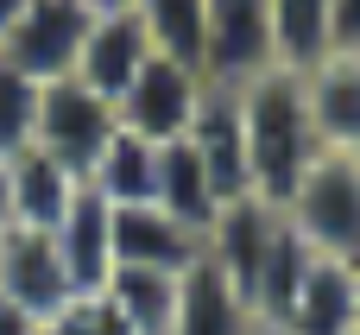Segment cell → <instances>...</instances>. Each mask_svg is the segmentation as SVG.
Segmentation results:
<instances>
[{"label":"cell","mask_w":360,"mask_h":335,"mask_svg":"<svg viewBox=\"0 0 360 335\" xmlns=\"http://www.w3.org/2000/svg\"><path fill=\"white\" fill-rule=\"evenodd\" d=\"M240 95V133H247V196L285 209V196L304 184V171L316 165V127H310V101H304V76L272 63L247 82H234Z\"/></svg>","instance_id":"cell-1"},{"label":"cell","mask_w":360,"mask_h":335,"mask_svg":"<svg viewBox=\"0 0 360 335\" xmlns=\"http://www.w3.org/2000/svg\"><path fill=\"white\" fill-rule=\"evenodd\" d=\"M285 228L316 253V260H360V158L348 152H316L304 184L285 196Z\"/></svg>","instance_id":"cell-2"},{"label":"cell","mask_w":360,"mask_h":335,"mask_svg":"<svg viewBox=\"0 0 360 335\" xmlns=\"http://www.w3.org/2000/svg\"><path fill=\"white\" fill-rule=\"evenodd\" d=\"M209 70H196V63H177V57H152L139 76H133V89L114 101V114H120V127L133 133V139H146V146H177V139H190V127H196V108H202V95H209Z\"/></svg>","instance_id":"cell-3"},{"label":"cell","mask_w":360,"mask_h":335,"mask_svg":"<svg viewBox=\"0 0 360 335\" xmlns=\"http://www.w3.org/2000/svg\"><path fill=\"white\" fill-rule=\"evenodd\" d=\"M114 133H120V114H114L101 95H89L76 76L44 82L32 146H38L44 158H57L70 177H82V184H89V171L101 165V152H108V139H114Z\"/></svg>","instance_id":"cell-4"},{"label":"cell","mask_w":360,"mask_h":335,"mask_svg":"<svg viewBox=\"0 0 360 335\" xmlns=\"http://www.w3.org/2000/svg\"><path fill=\"white\" fill-rule=\"evenodd\" d=\"M89 19L95 13L82 0H25V13L13 19V32L0 38V63H13L32 82H63L76 70Z\"/></svg>","instance_id":"cell-5"},{"label":"cell","mask_w":360,"mask_h":335,"mask_svg":"<svg viewBox=\"0 0 360 335\" xmlns=\"http://www.w3.org/2000/svg\"><path fill=\"white\" fill-rule=\"evenodd\" d=\"M0 304L25 310L32 323H51V317H63L76 304L51 234H32V228H6L0 234Z\"/></svg>","instance_id":"cell-6"},{"label":"cell","mask_w":360,"mask_h":335,"mask_svg":"<svg viewBox=\"0 0 360 335\" xmlns=\"http://www.w3.org/2000/svg\"><path fill=\"white\" fill-rule=\"evenodd\" d=\"M152 57H158V51H152V38H146V25H139L133 6H127V13H95L89 32H82V51H76V70H70V76H76L89 95H101V101L114 108Z\"/></svg>","instance_id":"cell-7"},{"label":"cell","mask_w":360,"mask_h":335,"mask_svg":"<svg viewBox=\"0 0 360 335\" xmlns=\"http://www.w3.org/2000/svg\"><path fill=\"white\" fill-rule=\"evenodd\" d=\"M278 228H285V215H278L272 203L234 196V203L215 215V228L202 234V260L247 298L253 279H259V266H266V253H272V241H278Z\"/></svg>","instance_id":"cell-8"},{"label":"cell","mask_w":360,"mask_h":335,"mask_svg":"<svg viewBox=\"0 0 360 335\" xmlns=\"http://www.w3.org/2000/svg\"><path fill=\"white\" fill-rule=\"evenodd\" d=\"M51 247H57V260H63L70 291H76V298H101V285L114 279V209L82 184L76 203H70V215L51 228Z\"/></svg>","instance_id":"cell-9"},{"label":"cell","mask_w":360,"mask_h":335,"mask_svg":"<svg viewBox=\"0 0 360 335\" xmlns=\"http://www.w3.org/2000/svg\"><path fill=\"white\" fill-rule=\"evenodd\" d=\"M297 76H304V101H310L316 146L360 158V57L354 51H329L310 70H297Z\"/></svg>","instance_id":"cell-10"},{"label":"cell","mask_w":360,"mask_h":335,"mask_svg":"<svg viewBox=\"0 0 360 335\" xmlns=\"http://www.w3.org/2000/svg\"><path fill=\"white\" fill-rule=\"evenodd\" d=\"M114 266H139V272H196L202 266V241L190 228H177L158 203L139 209H114Z\"/></svg>","instance_id":"cell-11"},{"label":"cell","mask_w":360,"mask_h":335,"mask_svg":"<svg viewBox=\"0 0 360 335\" xmlns=\"http://www.w3.org/2000/svg\"><path fill=\"white\" fill-rule=\"evenodd\" d=\"M272 70V6L266 0H209V76L247 82Z\"/></svg>","instance_id":"cell-12"},{"label":"cell","mask_w":360,"mask_h":335,"mask_svg":"<svg viewBox=\"0 0 360 335\" xmlns=\"http://www.w3.org/2000/svg\"><path fill=\"white\" fill-rule=\"evenodd\" d=\"M190 152L202 158L209 184L221 190V203L247 196V133H240V95L234 82H209L196 127H190Z\"/></svg>","instance_id":"cell-13"},{"label":"cell","mask_w":360,"mask_h":335,"mask_svg":"<svg viewBox=\"0 0 360 335\" xmlns=\"http://www.w3.org/2000/svg\"><path fill=\"white\" fill-rule=\"evenodd\" d=\"M6 184H13V228H32V234H51L70 215L76 190H82V177H70L38 146H25L19 158H6Z\"/></svg>","instance_id":"cell-14"},{"label":"cell","mask_w":360,"mask_h":335,"mask_svg":"<svg viewBox=\"0 0 360 335\" xmlns=\"http://www.w3.org/2000/svg\"><path fill=\"white\" fill-rule=\"evenodd\" d=\"M177 228H190L196 241L215 228V215L228 209L221 203V190L209 184V171H202V158L190 152V139H177V146H165L158 152V196H152Z\"/></svg>","instance_id":"cell-15"},{"label":"cell","mask_w":360,"mask_h":335,"mask_svg":"<svg viewBox=\"0 0 360 335\" xmlns=\"http://www.w3.org/2000/svg\"><path fill=\"white\" fill-rule=\"evenodd\" d=\"M171 335H259L253 323V304L202 260L196 272H184V291H177V329Z\"/></svg>","instance_id":"cell-16"},{"label":"cell","mask_w":360,"mask_h":335,"mask_svg":"<svg viewBox=\"0 0 360 335\" xmlns=\"http://www.w3.org/2000/svg\"><path fill=\"white\" fill-rule=\"evenodd\" d=\"M310 266H316V253H310L291 228H278V241H272V253H266V266H259V279H253V291H247L259 335H278V329H285V317H291V304H297Z\"/></svg>","instance_id":"cell-17"},{"label":"cell","mask_w":360,"mask_h":335,"mask_svg":"<svg viewBox=\"0 0 360 335\" xmlns=\"http://www.w3.org/2000/svg\"><path fill=\"white\" fill-rule=\"evenodd\" d=\"M177 291H184V279H171V272L114 266V279L101 285V304H114L133 335H171L177 329Z\"/></svg>","instance_id":"cell-18"},{"label":"cell","mask_w":360,"mask_h":335,"mask_svg":"<svg viewBox=\"0 0 360 335\" xmlns=\"http://www.w3.org/2000/svg\"><path fill=\"white\" fill-rule=\"evenodd\" d=\"M89 190L108 203V209H139V203H152L158 196V146H146V139H133L127 127L108 139V152H101V165L89 171Z\"/></svg>","instance_id":"cell-19"},{"label":"cell","mask_w":360,"mask_h":335,"mask_svg":"<svg viewBox=\"0 0 360 335\" xmlns=\"http://www.w3.org/2000/svg\"><path fill=\"white\" fill-rule=\"evenodd\" d=\"M278 335H354V285L342 260H316Z\"/></svg>","instance_id":"cell-20"},{"label":"cell","mask_w":360,"mask_h":335,"mask_svg":"<svg viewBox=\"0 0 360 335\" xmlns=\"http://www.w3.org/2000/svg\"><path fill=\"white\" fill-rule=\"evenodd\" d=\"M158 57L209 70V0H133Z\"/></svg>","instance_id":"cell-21"},{"label":"cell","mask_w":360,"mask_h":335,"mask_svg":"<svg viewBox=\"0 0 360 335\" xmlns=\"http://www.w3.org/2000/svg\"><path fill=\"white\" fill-rule=\"evenodd\" d=\"M272 6V63L310 70L329 57V0H266Z\"/></svg>","instance_id":"cell-22"},{"label":"cell","mask_w":360,"mask_h":335,"mask_svg":"<svg viewBox=\"0 0 360 335\" xmlns=\"http://www.w3.org/2000/svg\"><path fill=\"white\" fill-rule=\"evenodd\" d=\"M38 95L44 82L19 76L13 63H0V158H19L38 133Z\"/></svg>","instance_id":"cell-23"},{"label":"cell","mask_w":360,"mask_h":335,"mask_svg":"<svg viewBox=\"0 0 360 335\" xmlns=\"http://www.w3.org/2000/svg\"><path fill=\"white\" fill-rule=\"evenodd\" d=\"M329 51L360 57V0H329Z\"/></svg>","instance_id":"cell-24"},{"label":"cell","mask_w":360,"mask_h":335,"mask_svg":"<svg viewBox=\"0 0 360 335\" xmlns=\"http://www.w3.org/2000/svg\"><path fill=\"white\" fill-rule=\"evenodd\" d=\"M38 335H95V323H89V298H76L63 317H51V323H44Z\"/></svg>","instance_id":"cell-25"},{"label":"cell","mask_w":360,"mask_h":335,"mask_svg":"<svg viewBox=\"0 0 360 335\" xmlns=\"http://www.w3.org/2000/svg\"><path fill=\"white\" fill-rule=\"evenodd\" d=\"M44 323H32L25 310H13V304H0V335H38Z\"/></svg>","instance_id":"cell-26"},{"label":"cell","mask_w":360,"mask_h":335,"mask_svg":"<svg viewBox=\"0 0 360 335\" xmlns=\"http://www.w3.org/2000/svg\"><path fill=\"white\" fill-rule=\"evenodd\" d=\"M13 228V184H6V158H0V234Z\"/></svg>","instance_id":"cell-27"},{"label":"cell","mask_w":360,"mask_h":335,"mask_svg":"<svg viewBox=\"0 0 360 335\" xmlns=\"http://www.w3.org/2000/svg\"><path fill=\"white\" fill-rule=\"evenodd\" d=\"M19 13H25V0H0V38L13 32V19H19Z\"/></svg>","instance_id":"cell-28"},{"label":"cell","mask_w":360,"mask_h":335,"mask_svg":"<svg viewBox=\"0 0 360 335\" xmlns=\"http://www.w3.org/2000/svg\"><path fill=\"white\" fill-rule=\"evenodd\" d=\"M82 6H89V13H127L133 0H82Z\"/></svg>","instance_id":"cell-29"},{"label":"cell","mask_w":360,"mask_h":335,"mask_svg":"<svg viewBox=\"0 0 360 335\" xmlns=\"http://www.w3.org/2000/svg\"><path fill=\"white\" fill-rule=\"evenodd\" d=\"M348 285H354V329H360V260L348 266Z\"/></svg>","instance_id":"cell-30"},{"label":"cell","mask_w":360,"mask_h":335,"mask_svg":"<svg viewBox=\"0 0 360 335\" xmlns=\"http://www.w3.org/2000/svg\"><path fill=\"white\" fill-rule=\"evenodd\" d=\"M354 335H360V329H354Z\"/></svg>","instance_id":"cell-31"}]
</instances>
